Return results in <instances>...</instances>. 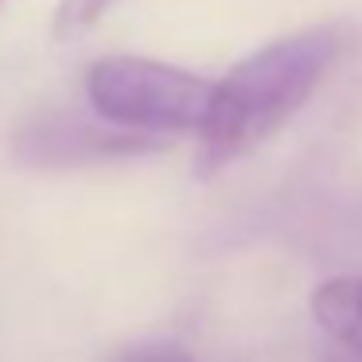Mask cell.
Returning <instances> with one entry per match:
<instances>
[{
    "mask_svg": "<svg viewBox=\"0 0 362 362\" xmlns=\"http://www.w3.org/2000/svg\"><path fill=\"white\" fill-rule=\"evenodd\" d=\"M335 55L339 35L327 28H312L265 43L261 51L245 55L222 82H214L211 110L199 129V175L230 168L238 156L288 125L315 94Z\"/></svg>",
    "mask_w": 362,
    "mask_h": 362,
    "instance_id": "1",
    "label": "cell"
},
{
    "mask_svg": "<svg viewBox=\"0 0 362 362\" xmlns=\"http://www.w3.org/2000/svg\"><path fill=\"white\" fill-rule=\"evenodd\" d=\"M86 98L98 117L121 133H199L211 110L214 82L156 59L110 55L90 66Z\"/></svg>",
    "mask_w": 362,
    "mask_h": 362,
    "instance_id": "2",
    "label": "cell"
},
{
    "mask_svg": "<svg viewBox=\"0 0 362 362\" xmlns=\"http://www.w3.org/2000/svg\"><path fill=\"white\" fill-rule=\"evenodd\" d=\"M152 148L148 136H133L121 129H98L82 121H43L16 136L20 160L35 168H66V164H90V160H113L133 156Z\"/></svg>",
    "mask_w": 362,
    "mask_h": 362,
    "instance_id": "3",
    "label": "cell"
},
{
    "mask_svg": "<svg viewBox=\"0 0 362 362\" xmlns=\"http://www.w3.org/2000/svg\"><path fill=\"white\" fill-rule=\"evenodd\" d=\"M113 0H59L55 16H51V35L55 40H78V35H86L90 28L98 24V20L110 12Z\"/></svg>",
    "mask_w": 362,
    "mask_h": 362,
    "instance_id": "4",
    "label": "cell"
},
{
    "mask_svg": "<svg viewBox=\"0 0 362 362\" xmlns=\"http://www.w3.org/2000/svg\"><path fill=\"white\" fill-rule=\"evenodd\" d=\"M113 362H195V358L175 343H141V346L121 351Z\"/></svg>",
    "mask_w": 362,
    "mask_h": 362,
    "instance_id": "5",
    "label": "cell"
},
{
    "mask_svg": "<svg viewBox=\"0 0 362 362\" xmlns=\"http://www.w3.org/2000/svg\"><path fill=\"white\" fill-rule=\"evenodd\" d=\"M323 362H362V351H335V354H327Z\"/></svg>",
    "mask_w": 362,
    "mask_h": 362,
    "instance_id": "6",
    "label": "cell"
}]
</instances>
